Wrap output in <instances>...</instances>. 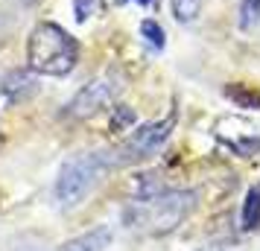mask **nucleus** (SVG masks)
<instances>
[{
	"label": "nucleus",
	"mask_w": 260,
	"mask_h": 251,
	"mask_svg": "<svg viewBox=\"0 0 260 251\" xmlns=\"http://www.w3.org/2000/svg\"><path fill=\"white\" fill-rule=\"evenodd\" d=\"M152 175H146L138 196L123 210V222L129 231L149 234V237H164L173 234L193 210H196V193L193 190H161Z\"/></svg>",
	"instance_id": "f257e3e1"
},
{
	"label": "nucleus",
	"mask_w": 260,
	"mask_h": 251,
	"mask_svg": "<svg viewBox=\"0 0 260 251\" xmlns=\"http://www.w3.org/2000/svg\"><path fill=\"white\" fill-rule=\"evenodd\" d=\"M79 61V44L59 24H38L26 44V64L41 76H68Z\"/></svg>",
	"instance_id": "f03ea898"
},
{
	"label": "nucleus",
	"mask_w": 260,
	"mask_h": 251,
	"mask_svg": "<svg viewBox=\"0 0 260 251\" xmlns=\"http://www.w3.org/2000/svg\"><path fill=\"white\" fill-rule=\"evenodd\" d=\"M111 158L106 152H79L71 161H64L56 178V202L61 207H79L88 199V193L103 181Z\"/></svg>",
	"instance_id": "7ed1b4c3"
},
{
	"label": "nucleus",
	"mask_w": 260,
	"mask_h": 251,
	"mask_svg": "<svg viewBox=\"0 0 260 251\" xmlns=\"http://www.w3.org/2000/svg\"><path fill=\"white\" fill-rule=\"evenodd\" d=\"M176 126V111H170L164 120H155V123H146L117 146V152H111V164L114 167H126V164H138L143 158H152L161 146L167 144V137Z\"/></svg>",
	"instance_id": "20e7f679"
},
{
	"label": "nucleus",
	"mask_w": 260,
	"mask_h": 251,
	"mask_svg": "<svg viewBox=\"0 0 260 251\" xmlns=\"http://www.w3.org/2000/svg\"><path fill=\"white\" fill-rule=\"evenodd\" d=\"M120 91H123V76H120L117 70H106L103 76L91 79L88 85H82V88L76 91V96H73L71 102H68V108H64V117H71V120L91 117L100 108L111 105L120 96Z\"/></svg>",
	"instance_id": "39448f33"
},
{
	"label": "nucleus",
	"mask_w": 260,
	"mask_h": 251,
	"mask_svg": "<svg viewBox=\"0 0 260 251\" xmlns=\"http://www.w3.org/2000/svg\"><path fill=\"white\" fill-rule=\"evenodd\" d=\"M111 239H114L111 225H96V228H91L88 234H82V237L64 242L59 251H106L108 245H111Z\"/></svg>",
	"instance_id": "423d86ee"
},
{
	"label": "nucleus",
	"mask_w": 260,
	"mask_h": 251,
	"mask_svg": "<svg viewBox=\"0 0 260 251\" xmlns=\"http://www.w3.org/2000/svg\"><path fill=\"white\" fill-rule=\"evenodd\" d=\"M0 91L9 96L12 102H21V99H26V96L36 94V79H32L29 73H24V70H12V73L3 76Z\"/></svg>",
	"instance_id": "0eeeda50"
},
{
	"label": "nucleus",
	"mask_w": 260,
	"mask_h": 251,
	"mask_svg": "<svg viewBox=\"0 0 260 251\" xmlns=\"http://www.w3.org/2000/svg\"><path fill=\"white\" fill-rule=\"evenodd\" d=\"M243 228L246 231L260 228V187H251L246 193V202H243Z\"/></svg>",
	"instance_id": "6e6552de"
},
{
	"label": "nucleus",
	"mask_w": 260,
	"mask_h": 251,
	"mask_svg": "<svg viewBox=\"0 0 260 251\" xmlns=\"http://www.w3.org/2000/svg\"><path fill=\"white\" fill-rule=\"evenodd\" d=\"M141 35H143V41H146L152 50H164L167 38H164V29H161L158 21H143V24H141Z\"/></svg>",
	"instance_id": "1a4fd4ad"
},
{
	"label": "nucleus",
	"mask_w": 260,
	"mask_h": 251,
	"mask_svg": "<svg viewBox=\"0 0 260 251\" xmlns=\"http://www.w3.org/2000/svg\"><path fill=\"white\" fill-rule=\"evenodd\" d=\"M199 9H202V0H173V15H176L181 24L196 21Z\"/></svg>",
	"instance_id": "9d476101"
},
{
	"label": "nucleus",
	"mask_w": 260,
	"mask_h": 251,
	"mask_svg": "<svg viewBox=\"0 0 260 251\" xmlns=\"http://www.w3.org/2000/svg\"><path fill=\"white\" fill-rule=\"evenodd\" d=\"M135 111H132L129 105H117L114 108V117H111V129L114 132H123V129H129V126H135Z\"/></svg>",
	"instance_id": "9b49d317"
},
{
	"label": "nucleus",
	"mask_w": 260,
	"mask_h": 251,
	"mask_svg": "<svg viewBox=\"0 0 260 251\" xmlns=\"http://www.w3.org/2000/svg\"><path fill=\"white\" fill-rule=\"evenodd\" d=\"M228 96L231 99H237L243 108H260V94H251V91H246V88H228Z\"/></svg>",
	"instance_id": "f8f14e48"
},
{
	"label": "nucleus",
	"mask_w": 260,
	"mask_h": 251,
	"mask_svg": "<svg viewBox=\"0 0 260 251\" xmlns=\"http://www.w3.org/2000/svg\"><path fill=\"white\" fill-rule=\"evenodd\" d=\"M96 9H100V0H73L76 21H88V15H94Z\"/></svg>",
	"instance_id": "ddd939ff"
},
{
	"label": "nucleus",
	"mask_w": 260,
	"mask_h": 251,
	"mask_svg": "<svg viewBox=\"0 0 260 251\" xmlns=\"http://www.w3.org/2000/svg\"><path fill=\"white\" fill-rule=\"evenodd\" d=\"M9 251H44L41 245H26V239L21 242V245H15V248H9Z\"/></svg>",
	"instance_id": "4468645a"
},
{
	"label": "nucleus",
	"mask_w": 260,
	"mask_h": 251,
	"mask_svg": "<svg viewBox=\"0 0 260 251\" xmlns=\"http://www.w3.org/2000/svg\"><path fill=\"white\" fill-rule=\"evenodd\" d=\"M196 251H237V248H228V245H205V248H196Z\"/></svg>",
	"instance_id": "2eb2a0df"
},
{
	"label": "nucleus",
	"mask_w": 260,
	"mask_h": 251,
	"mask_svg": "<svg viewBox=\"0 0 260 251\" xmlns=\"http://www.w3.org/2000/svg\"><path fill=\"white\" fill-rule=\"evenodd\" d=\"M117 3H138V6H152L158 0H117Z\"/></svg>",
	"instance_id": "dca6fc26"
}]
</instances>
